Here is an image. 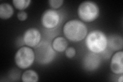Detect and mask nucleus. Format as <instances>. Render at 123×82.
<instances>
[{
    "mask_svg": "<svg viewBox=\"0 0 123 82\" xmlns=\"http://www.w3.org/2000/svg\"><path fill=\"white\" fill-rule=\"evenodd\" d=\"M49 5L53 9H57L63 5V0H50L48 1Z\"/></svg>",
    "mask_w": 123,
    "mask_h": 82,
    "instance_id": "obj_14",
    "label": "nucleus"
},
{
    "mask_svg": "<svg viewBox=\"0 0 123 82\" xmlns=\"http://www.w3.org/2000/svg\"><path fill=\"white\" fill-rule=\"evenodd\" d=\"M123 76L122 75L120 77H119L118 81L119 82H123Z\"/></svg>",
    "mask_w": 123,
    "mask_h": 82,
    "instance_id": "obj_17",
    "label": "nucleus"
},
{
    "mask_svg": "<svg viewBox=\"0 0 123 82\" xmlns=\"http://www.w3.org/2000/svg\"><path fill=\"white\" fill-rule=\"evenodd\" d=\"M60 19V15L56 11L53 9H48L42 15V24L46 28H53L59 24Z\"/></svg>",
    "mask_w": 123,
    "mask_h": 82,
    "instance_id": "obj_5",
    "label": "nucleus"
},
{
    "mask_svg": "<svg viewBox=\"0 0 123 82\" xmlns=\"http://www.w3.org/2000/svg\"><path fill=\"white\" fill-rule=\"evenodd\" d=\"M63 33L69 40L79 42L86 37L87 28L82 21L78 19H72L68 21L64 26Z\"/></svg>",
    "mask_w": 123,
    "mask_h": 82,
    "instance_id": "obj_1",
    "label": "nucleus"
},
{
    "mask_svg": "<svg viewBox=\"0 0 123 82\" xmlns=\"http://www.w3.org/2000/svg\"><path fill=\"white\" fill-rule=\"evenodd\" d=\"M41 38L40 32L36 28L28 29L23 35V40L25 44L30 47H34L38 45Z\"/></svg>",
    "mask_w": 123,
    "mask_h": 82,
    "instance_id": "obj_7",
    "label": "nucleus"
},
{
    "mask_svg": "<svg viewBox=\"0 0 123 82\" xmlns=\"http://www.w3.org/2000/svg\"><path fill=\"white\" fill-rule=\"evenodd\" d=\"M68 42L64 38L59 37L56 38L52 43V47L57 52H63L67 48Z\"/></svg>",
    "mask_w": 123,
    "mask_h": 82,
    "instance_id": "obj_10",
    "label": "nucleus"
},
{
    "mask_svg": "<svg viewBox=\"0 0 123 82\" xmlns=\"http://www.w3.org/2000/svg\"><path fill=\"white\" fill-rule=\"evenodd\" d=\"M76 54V51L74 48L72 47H70L66 49L65 51V54L66 56L68 57L71 58L74 57Z\"/></svg>",
    "mask_w": 123,
    "mask_h": 82,
    "instance_id": "obj_15",
    "label": "nucleus"
},
{
    "mask_svg": "<svg viewBox=\"0 0 123 82\" xmlns=\"http://www.w3.org/2000/svg\"><path fill=\"white\" fill-rule=\"evenodd\" d=\"M109 46L114 50H118L123 48V38L121 37L113 36L109 38Z\"/></svg>",
    "mask_w": 123,
    "mask_h": 82,
    "instance_id": "obj_12",
    "label": "nucleus"
},
{
    "mask_svg": "<svg viewBox=\"0 0 123 82\" xmlns=\"http://www.w3.org/2000/svg\"><path fill=\"white\" fill-rule=\"evenodd\" d=\"M123 52L122 51L115 53L112 57L110 64V68L114 73L116 75L123 73Z\"/></svg>",
    "mask_w": 123,
    "mask_h": 82,
    "instance_id": "obj_8",
    "label": "nucleus"
},
{
    "mask_svg": "<svg viewBox=\"0 0 123 82\" xmlns=\"http://www.w3.org/2000/svg\"><path fill=\"white\" fill-rule=\"evenodd\" d=\"M17 17L18 19L20 21H24L26 19H27L28 15L25 11H20V12L18 13L17 14Z\"/></svg>",
    "mask_w": 123,
    "mask_h": 82,
    "instance_id": "obj_16",
    "label": "nucleus"
},
{
    "mask_svg": "<svg viewBox=\"0 0 123 82\" xmlns=\"http://www.w3.org/2000/svg\"><path fill=\"white\" fill-rule=\"evenodd\" d=\"M31 2L30 0H13L12 3L17 9L23 10L29 6Z\"/></svg>",
    "mask_w": 123,
    "mask_h": 82,
    "instance_id": "obj_13",
    "label": "nucleus"
},
{
    "mask_svg": "<svg viewBox=\"0 0 123 82\" xmlns=\"http://www.w3.org/2000/svg\"><path fill=\"white\" fill-rule=\"evenodd\" d=\"M14 13L13 7L8 3H2L0 5V18L2 19H8Z\"/></svg>",
    "mask_w": 123,
    "mask_h": 82,
    "instance_id": "obj_9",
    "label": "nucleus"
},
{
    "mask_svg": "<svg viewBox=\"0 0 123 82\" xmlns=\"http://www.w3.org/2000/svg\"><path fill=\"white\" fill-rule=\"evenodd\" d=\"M37 58L38 62L42 64H47L50 62L55 56V52L49 45H41L38 46L36 50Z\"/></svg>",
    "mask_w": 123,
    "mask_h": 82,
    "instance_id": "obj_6",
    "label": "nucleus"
},
{
    "mask_svg": "<svg viewBox=\"0 0 123 82\" xmlns=\"http://www.w3.org/2000/svg\"><path fill=\"white\" fill-rule=\"evenodd\" d=\"M22 80L24 82H37L38 81L37 73L32 70H28L23 73Z\"/></svg>",
    "mask_w": 123,
    "mask_h": 82,
    "instance_id": "obj_11",
    "label": "nucleus"
},
{
    "mask_svg": "<svg viewBox=\"0 0 123 82\" xmlns=\"http://www.w3.org/2000/svg\"><path fill=\"white\" fill-rule=\"evenodd\" d=\"M35 59V53L28 47L24 46L19 49L14 57L15 63L21 69H26L31 65Z\"/></svg>",
    "mask_w": 123,
    "mask_h": 82,
    "instance_id": "obj_4",
    "label": "nucleus"
},
{
    "mask_svg": "<svg viewBox=\"0 0 123 82\" xmlns=\"http://www.w3.org/2000/svg\"><path fill=\"white\" fill-rule=\"evenodd\" d=\"M99 13V7L95 3L87 1L79 5L78 14L82 21L86 22H93L97 19Z\"/></svg>",
    "mask_w": 123,
    "mask_h": 82,
    "instance_id": "obj_3",
    "label": "nucleus"
},
{
    "mask_svg": "<svg viewBox=\"0 0 123 82\" xmlns=\"http://www.w3.org/2000/svg\"><path fill=\"white\" fill-rule=\"evenodd\" d=\"M85 44L88 49L93 53L104 51L107 47L108 40L106 35L98 30L92 31L87 35Z\"/></svg>",
    "mask_w": 123,
    "mask_h": 82,
    "instance_id": "obj_2",
    "label": "nucleus"
}]
</instances>
